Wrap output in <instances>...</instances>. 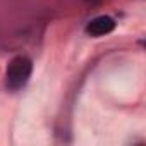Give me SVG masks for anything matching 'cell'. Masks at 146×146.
I'll return each instance as SVG.
<instances>
[{"label":"cell","mask_w":146,"mask_h":146,"mask_svg":"<svg viewBox=\"0 0 146 146\" xmlns=\"http://www.w3.org/2000/svg\"><path fill=\"white\" fill-rule=\"evenodd\" d=\"M33 72V62L29 57L26 55H19L14 57L7 69H5V86L11 91H19L21 88H24L31 78Z\"/></svg>","instance_id":"obj_1"},{"label":"cell","mask_w":146,"mask_h":146,"mask_svg":"<svg viewBox=\"0 0 146 146\" xmlns=\"http://www.w3.org/2000/svg\"><path fill=\"white\" fill-rule=\"evenodd\" d=\"M115 29V21L110 17V16H98L95 19H91L84 31L88 36H93V38H100V36H107L110 35L112 31Z\"/></svg>","instance_id":"obj_2"}]
</instances>
